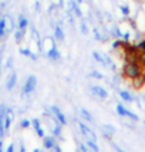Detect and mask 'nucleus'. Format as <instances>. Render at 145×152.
Instances as JSON below:
<instances>
[{
  "mask_svg": "<svg viewBox=\"0 0 145 152\" xmlns=\"http://www.w3.org/2000/svg\"><path fill=\"white\" fill-rule=\"evenodd\" d=\"M36 84H37V78H36L34 75H30V77L26 80L23 88H21V97H26V95L33 93L34 88H36Z\"/></svg>",
  "mask_w": 145,
  "mask_h": 152,
  "instance_id": "1",
  "label": "nucleus"
},
{
  "mask_svg": "<svg viewBox=\"0 0 145 152\" xmlns=\"http://www.w3.org/2000/svg\"><path fill=\"white\" fill-rule=\"evenodd\" d=\"M78 126H80V131H81V134H83V135H84L87 139L97 141V135H95V132H94V131H92V129L88 125H86L84 122L78 121Z\"/></svg>",
  "mask_w": 145,
  "mask_h": 152,
  "instance_id": "2",
  "label": "nucleus"
},
{
  "mask_svg": "<svg viewBox=\"0 0 145 152\" xmlns=\"http://www.w3.org/2000/svg\"><path fill=\"white\" fill-rule=\"evenodd\" d=\"M117 113H118L121 117H128V118L132 119V121H138V119H139L137 114H134L132 111L127 110V108L122 105V104H118V105H117Z\"/></svg>",
  "mask_w": 145,
  "mask_h": 152,
  "instance_id": "3",
  "label": "nucleus"
},
{
  "mask_svg": "<svg viewBox=\"0 0 145 152\" xmlns=\"http://www.w3.org/2000/svg\"><path fill=\"white\" fill-rule=\"evenodd\" d=\"M91 93L94 94V95H97V97H100V98H107L108 97V93H107V90L105 88H103V87H100V86H91Z\"/></svg>",
  "mask_w": 145,
  "mask_h": 152,
  "instance_id": "4",
  "label": "nucleus"
},
{
  "mask_svg": "<svg viewBox=\"0 0 145 152\" xmlns=\"http://www.w3.org/2000/svg\"><path fill=\"white\" fill-rule=\"evenodd\" d=\"M145 84V73H142L141 75H138L137 78L131 80V86L132 88H135V90H139V88H142Z\"/></svg>",
  "mask_w": 145,
  "mask_h": 152,
  "instance_id": "5",
  "label": "nucleus"
},
{
  "mask_svg": "<svg viewBox=\"0 0 145 152\" xmlns=\"http://www.w3.org/2000/svg\"><path fill=\"white\" fill-rule=\"evenodd\" d=\"M101 132H103V135H104L107 139H111V137L114 135V132H115V128L112 125L104 124V125L101 126Z\"/></svg>",
  "mask_w": 145,
  "mask_h": 152,
  "instance_id": "6",
  "label": "nucleus"
},
{
  "mask_svg": "<svg viewBox=\"0 0 145 152\" xmlns=\"http://www.w3.org/2000/svg\"><path fill=\"white\" fill-rule=\"evenodd\" d=\"M68 9H70L77 17H80V19L83 17V12H81V9H80L78 4H77L74 0H68Z\"/></svg>",
  "mask_w": 145,
  "mask_h": 152,
  "instance_id": "7",
  "label": "nucleus"
},
{
  "mask_svg": "<svg viewBox=\"0 0 145 152\" xmlns=\"http://www.w3.org/2000/svg\"><path fill=\"white\" fill-rule=\"evenodd\" d=\"M16 81H17V74L12 71V74L9 75V78H7V83H6V88L7 90H13L14 87H16Z\"/></svg>",
  "mask_w": 145,
  "mask_h": 152,
  "instance_id": "8",
  "label": "nucleus"
},
{
  "mask_svg": "<svg viewBox=\"0 0 145 152\" xmlns=\"http://www.w3.org/2000/svg\"><path fill=\"white\" fill-rule=\"evenodd\" d=\"M47 57L50 60H53V61H57V60H60V53H59V50H57V47L51 46V48L47 51Z\"/></svg>",
  "mask_w": 145,
  "mask_h": 152,
  "instance_id": "9",
  "label": "nucleus"
},
{
  "mask_svg": "<svg viewBox=\"0 0 145 152\" xmlns=\"http://www.w3.org/2000/svg\"><path fill=\"white\" fill-rule=\"evenodd\" d=\"M80 115H81V118L86 119L87 122H91V124L95 122V121H94V117H92V114L90 113V111H87L86 108H81V110H80Z\"/></svg>",
  "mask_w": 145,
  "mask_h": 152,
  "instance_id": "10",
  "label": "nucleus"
},
{
  "mask_svg": "<svg viewBox=\"0 0 145 152\" xmlns=\"http://www.w3.org/2000/svg\"><path fill=\"white\" fill-rule=\"evenodd\" d=\"M27 26H29V21H27L26 16H23V14L19 16V24H17V28H19V30H23V31H26Z\"/></svg>",
  "mask_w": 145,
  "mask_h": 152,
  "instance_id": "11",
  "label": "nucleus"
},
{
  "mask_svg": "<svg viewBox=\"0 0 145 152\" xmlns=\"http://www.w3.org/2000/svg\"><path fill=\"white\" fill-rule=\"evenodd\" d=\"M31 124H33V126H34V129H36V132H37V135L39 137H41V138H44V131H43V128L40 126V121L37 118L36 119H33L31 121Z\"/></svg>",
  "mask_w": 145,
  "mask_h": 152,
  "instance_id": "12",
  "label": "nucleus"
},
{
  "mask_svg": "<svg viewBox=\"0 0 145 152\" xmlns=\"http://www.w3.org/2000/svg\"><path fill=\"white\" fill-rule=\"evenodd\" d=\"M54 37L59 41H64V31L60 26H54Z\"/></svg>",
  "mask_w": 145,
  "mask_h": 152,
  "instance_id": "13",
  "label": "nucleus"
},
{
  "mask_svg": "<svg viewBox=\"0 0 145 152\" xmlns=\"http://www.w3.org/2000/svg\"><path fill=\"white\" fill-rule=\"evenodd\" d=\"M54 119H57L61 125H66L67 122H68V119H67V117L64 115V114L61 113V111H57V113L54 114Z\"/></svg>",
  "mask_w": 145,
  "mask_h": 152,
  "instance_id": "14",
  "label": "nucleus"
},
{
  "mask_svg": "<svg viewBox=\"0 0 145 152\" xmlns=\"http://www.w3.org/2000/svg\"><path fill=\"white\" fill-rule=\"evenodd\" d=\"M119 97L124 99V101H127V102H132V101H135V98H134L128 91H125V90H119Z\"/></svg>",
  "mask_w": 145,
  "mask_h": 152,
  "instance_id": "15",
  "label": "nucleus"
},
{
  "mask_svg": "<svg viewBox=\"0 0 145 152\" xmlns=\"http://www.w3.org/2000/svg\"><path fill=\"white\" fill-rule=\"evenodd\" d=\"M54 144H56V139H54L53 137H44V148L51 149L54 146Z\"/></svg>",
  "mask_w": 145,
  "mask_h": 152,
  "instance_id": "16",
  "label": "nucleus"
},
{
  "mask_svg": "<svg viewBox=\"0 0 145 152\" xmlns=\"http://www.w3.org/2000/svg\"><path fill=\"white\" fill-rule=\"evenodd\" d=\"M86 145L88 146V149H90V151H94V152H98L100 151V148H98V145L95 144V141L87 139V141H86Z\"/></svg>",
  "mask_w": 145,
  "mask_h": 152,
  "instance_id": "17",
  "label": "nucleus"
},
{
  "mask_svg": "<svg viewBox=\"0 0 145 152\" xmlns=\"http://www.w3.org/2000/svg\"><path fill=\"white\" fill-rule=\"evenodd\" d=\"M6 33V17H1L0 19V39L4 36Z\"/></svg>",
  "mask_w": 145,
  "mask_h": 152,
  "instance_id": "18",
  "label": "nucleus"
},
{
  "mask_svg": "<svg viewBox=\"0 0 145 152\" xmlns=\"http://www.w3.org/2000/svg\"><path fill=\"white\" fill-rule=\"evenodd\" d=\"M53 134H54V137H61V124H60L57 119H56V125L53 128Z\"/></svg>",
  "mask_w": 145,
  "mask_h": 152,
  "instance_id": "19",
  "label": "nucleus"
},
{
  "mask_svg": "<svg viewBox=\"0 0 145 152\" xmlns=\"http://www.w3.org/2000/svg\"><path fill=\"white\" fill-rule=\"evenodd\" d=\"M137 61L145 68V51H138V54H137Z\"/></svg>",
  "mask_w": 145,
  "mask_h": 152,
  "instance_id": "20",
  "label": "nucleus"
},
{
  "mask_svg": "<svg viewBox=\"0 0 145 152\" xmlns=\"http://www.w3.org/2000/svg\"><path fill=\"white\" fill-rule=\"evenodd\" d=\"M92 57H94V60H95L98 64H103V66H104V57H103V54H100L98 51H94V53H92Z\"/></svg>",
  "mask_w": 145,
  "mask_h": 152,
  "instance_id": "21",
  "label": "nucleus"
},
{
  "mask_svg": "<svg viewBox=\"0 0 145 152\" xmlns=\"http://www.w3.org/2000/svg\"><path fill=\"white\" fill-rule=\"evenodd\" d=\"M24 33H26V31H23V30H19V28H17V31H16V34H14V39H16V41H17V43H20V41L23 40Z\"/></svg>",
  "mask_w": 145,
  "mask_h": 152,
  "instance_id": "22",
  "label": "nucleus"
},
{
  "mask_svg": "<svg viewBox=\"0 0 145 152\" xmlns=\"http://www.w3.org/2000/svg\"><path fill=\"white\" fill-rule=\"evenodd\" d=\"M111 34L114 36V39H119V37L122 36V33L119 31L118 27H112V28H111Z\"/></svg>",
  "mask_w": 145,
  "mask_h": 152,
  "instance_id": "23",
  "label": "nucleus"
},
{
  "mask_svg": "<svg viewBox=\"0 0 145 152\" xmlns=\"http://www.w3.org/2000/svg\"><path fill=\"white\" fill-rule=\"evenodd\" d=\"M94 37H95V40H97V41H105V40H107L103 34H100V31L97 30V28H94Z\"/></svg>",
  "mask_w": 145,
  "mask_h": 152,
  "instance_id": "24",
  "label": "nucleus"
},
{
  "mask_svg": "<svg viewBox=\"0 0 145 152\" xmlns=\"http://www.w3.org/2000/svg\"><path fill=\"white\" fill-rule=\"evenodd\" d=\"M90 77H94V78H98V80H103V78H104V75H103L101 73H98V71H95V70L90 73Z\"/></svg>",
  "mask_w": 145,
  "mask_h": 152,
  "instance_id": "25",
  "label": "nucleus"
},
{
  "mask_svg": "<svg viewBox=\"0 0 145 152\" xmlns=\"http://www.w3.org/2000/svg\"><path fill=\"white\" fill-rule=\"evenodd\" d=\"M80 30H81V33L83 34H88V28H87V24L84 23V21L80 23Z\"/></svg>",
  "mask_w": 145,
  "mask_h": 152,
  "instance_id": "26",
  "label": "nucleus"
},
{
  "mask_svg": "<svg viewBox=\"0 0 145 152\" xmlns=\"http://www.w3.org/2000/svg\"><path fill=\"white\" fill-rule=\"evenodd\" d=\"M138 51H145V39L144 40H141V41H139L138 43Z\"/></svg>",
  "mask_w": 145,
  "mask_h": 152,
  "instance_id": "27",
  "label": "nucleus"
},
{
  "mask_svg": "<svg viewBox=\"0 0 145 152\" xmlns=\"http://www.w3.org/2000/svg\"><path fill=\"white\" fill-rule=\"evenodd\" d=\"M19 51H20V54H23V56H27V57H30V54H31V51H30L29 48H20Z\"/></svg>",
  "mask_w": 145,
  "mask_h": 152,
  "instance_id": "28",
  "label": "nucleus"
},
{
  "mask_svg": "<svg viewBox=\"0 0 145 152\" xmlns=\"http://www.w3.org/2000/svg\"><path fill=\"white\" fill-rule=\"evenodd\" d=\"M20 126H21V128H29V126H30V122H29L27 119H21V122H20Z\"/></svg>",
  "mask_w": 145,
  "mask_h": 152,
  "instance_id": "29",
  "label": "nucleus"
},
{
  "mask_svg": "<svg viewBox=\"0 0 145 152\" xmlns=\"http://www.w3.org/2000/svg\"><path fill=\"white\" fill-rule=\"evenodd\" d=\"M78 149H80V151H83V152H88V151H90V149H88V146L83 145V144H80V145H78Z\"/></svg>",
  "mask_w": 145,
  "mask_h": 152,
  "instance_id": "30",
  "label": "nucleus"
},
{
  "mask_svg": "<svg viewBox=\"0 0 145 152\" xmlns=\"http://www.w3.org/2000/svg\"><path fill=\"white\" fill-rule=\"evenodd\" d=\"M121 12L125 14V16H128V14H130V9H128L127 6H121Z\"/></svg>",
  "mask_w": 145,
  "mask_h": 152,
  "instance_id": "31",
  "label": "nucleus"
},
{
  "mask_svg": "<svg viewBox=\"0 0 145 152\" xmlns=\"http://www.w3.org/2000/svg\"><path fill=\"white\" fill-rule=\"evenodd\" d=\"M110 144H111V146H112V148H114V149H117V151H118V152H124V149H122V148H119L118 145H115L114 142H111V141H110Z\"/></svg>",
  "mask_w": 145,
  "mask_h": 152,
  "instance_id": "32",
  "label": "nucleus"
},
{
  "mask_svg": "<svg viewBox=\"0 0 145 152\" xmlns=\"http://www.w3.org/2000/svg\"><path fill=\"white\" fill-rule=\"evenodd\" d=\"M119 46H122V44H121V41H119V40H117V41H114V43H112V47H114V48H118Z\"/></svg>",
  "mask_w": 145,
  "mask_h": 152,
  "instance_id": "33",
  "label": "nucleus"
},
{
  "mask_svg": "<svg viewBox=\"0 0 145 152\" xmlns=\"http://www.w3.org/2000/svg\"><path fill=\"white\" fill-rule=\"evenodd\" d=\"M121 37H122V40H124V41H128V39H130V34H128V33H124L122 36H121Z\"/></svg>",
  "mask_w": 145,
  "mask_h": 152,
  "instance_id": "34",
  "label": "nucleus"
},
{
  "mask_svg": "<svg viewBox=\"0 0 145 152\" xmlns=\"http://www.w3.org/2000/svg\"><path fill=\"white\" fill-rule=\"evenodd\" d=\"M51 149H54V151H57V152H61V148H60L57 144H54V146L51 148Z\"/></svg>",
  "mask_w": 145,
  "mask_h": 152,
  "instance_id": "35",
  "label": "nucleus"
},
{
  "mask_svg": "<svg viewBox=\"0 0 145 152\" xmlns=\"http://www.w3.org/2000/svg\"><path fill=\"white\" fill-rule=\"evenodd\" d=\"M14 151V145H9L7 146V152H13Z\"/></svg>",
  "mask_w": 145,
  "mask_h": 152,
  "instance_id": "36",
  "label": "nucleus"
},
{
  "mask_svg": "<svg viewBox=\"0 0 145 152\" xmlns=\"http://www.w3.org/2000/svg\"><path fill=\"white\" fill-rule=\"evenodd\" d=\"M30 58H31V60H34V61H36V60H37V56H36V54H33V53H31V54H30Z\"/></svg>",
  "mask_w": 145,
  "mask_h": 152,
  "instance_id": "37",
  "label": "nucleus"
},
{
  "mask_svg": "<svg viewBox=\"0 0 145 152\" xmlns=\"http://www.w3.org/2000/svg\"><path fill=\"white\" fill-rule=\"evenodd\" d=\"M20 151H21V152H24V151H26V148H24V145H21V146H20Z\"/></svg>",
  "mask_w": 145,
  "mask_h": 152,
  "instance_id": "38",
  "label": "nucleus"
},
{
  "mask_svg": "<svg viewBox=\"0 0 145 152\" xmlns=\"http://www.w3.org/2000/svg\"><path fill=\"white\" fill-rule=\"evenodd\" d=\"M0 73H1V57H0Z\"/></svg>",
  "mask_w": 145,
  "mask_h": 152,
  "instance_id": "39",
  "label": "nucleus"
},
{
  "mask_svg": "<svg viewBox=\"0 0 145 152\" xmlns=\"http://www.w3.org/2000/svg\"><path fill=\"white\" fill-rule=\"evenodd\" d=\"M75 1H77V3H81V1H83V0H75Z\"/></svg>",
  "mask_w": 145,
  "mask_h": 152,
  "instance_id": "40",
  "label": "nucleus"
},
{
  "mask_svg": "<svg viewBox=\"0 0 145 152\" xmlns=\"http://www.w3.org/2000/svg\"><path fill=\"white\" fill-rule=\"evenodd\" d=\"M142 99H144V102H145V95H142Z\"/></svg>",
  "mask_w": 145,
  "mask_h": 152,
  "instance_id": "41",
  "label": "nucleus"
},
{
  "mask_svg": "<svg viewBox=\"0 0 145 152\" xmlns=\"http://www.w3.org/2000/svg\"><path fill=\"white\" fill-rule=\"evenodd\" d=\"M144 124H145V119H144Z\"/></svg>",
  "mask_w": 145,
  "mask_h": 152,
  "instance_id": "42",
  "label": "nucleus"
},
{
  "mask_svg": "<svg viewBox=\"0 0 145 152\" xmlns=\"http://www.w3.org/2000/svg\"><path fill=\"white\" fill-rule=\"evenodd\" d=\"M60 1H63V0H60Z\"/></svg>",
  "mask_w": 145,
  "mask_h": 152,
  "instance_id": "43",
  "label": "nucleus"
}]
</instances>
